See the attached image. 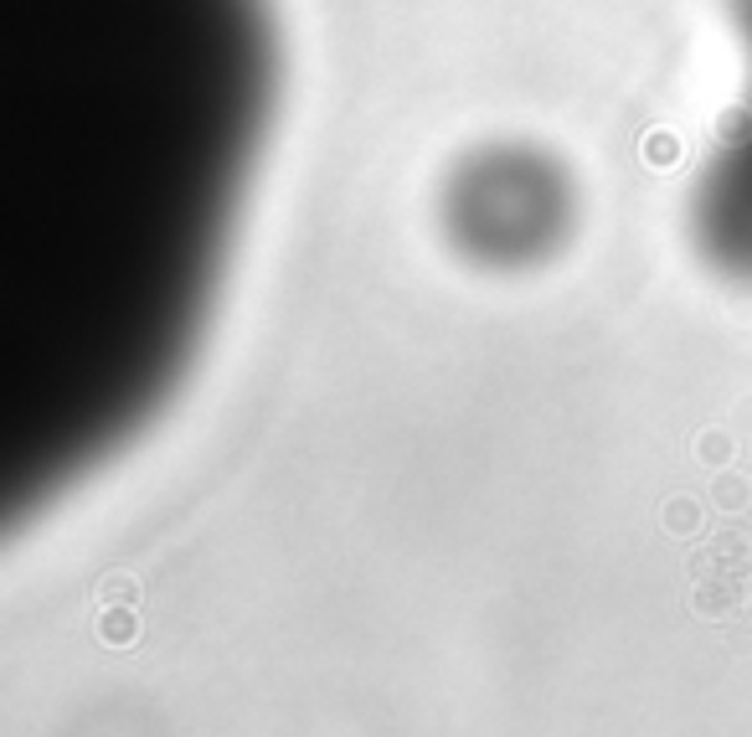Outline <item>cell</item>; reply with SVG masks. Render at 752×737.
<instances>
[{
	"mask_svg": "<svg viewBox=\"0 0 752 737\" xmlns=\"http://www.w3.org/2000/svg\"><path fill=\"white\" fill-rule=\"evenodd\" d=\"M449 242L480 269H531L572 227V186L531 145L474 150L443 186Z\"/></svg>",
	"mask_w": 752,
	"mask_h": 737,
	"instance_id": "cell-1",
	"label": "cell"
},
{
	"mask_svg": "<svg viewBox=\"0 0 752 737\" xmlns=\"http://www.w3.org/2000/svg\"><path fill=\"white\" fill-rule=\"evenodd\" d=\"M691 238L711 273L752 289V108L738 129H727V139L696 176Z\"/></svg>",
	"mask_w": 752,
	"mask_h": 737,
	"instance_id": "cell-2",
	"label": "cell"
},
{
	"mask_svg": "<svg viewBox=\"0 0 752 737\" xmlns=\"http://www.w3.org/2000/svg\"><path fill=\"white\" fill-rule=\"evenodd\" d=\"M727 11H732V21H738L742 52H748V62H752V0H727Z\"/></svg>",
	"mask_w": 752,
	"mask_h": 737,
	"instance_id": "cell-3",
	"label": "cell"
}]
</instances>
